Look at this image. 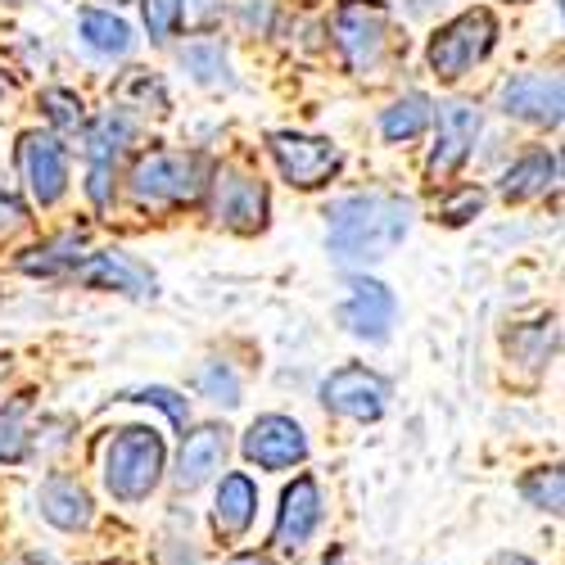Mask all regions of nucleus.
<instances>
[{"mask_svg":"<svg viewBox=\"0 0 565 565\" xmlns=\"http://www.w3.org/2000/svg\"><path fill=\"white\" fill-rule=\"evenodd\" d=\"M331 231H326V245L331 258L344 267L358 263H381L390 258L412 231V204L403 195H349L340 204H331Z\"/></svg>","mask_w":565,"mask_h":565,"instance_id":"nucleus-1","label":"nucleus"},{"mask_svg":"<svg viewBox=\"0 0 565 565\" xmlns=\"http://www.w3.org/2000/svg\"><path fill=\"white\" fill-rule=\"evenodd\" d=\"M163 435L154 426H127L105 452V484L118 502H146L163 476Z\"/></svg>","mask_w":565,"mask_h":565,"instance_id":"nucleus-2","label":"nucleus"},{"mask_svg":"<svg viewBox=\"0 0 565 565\" xmlns=\"http://www.w3.org/2000/svg\"><path fill=\"white\" fill-rule=\"evenodd\" d=\"M127 185H131L136 204H150V209H163V204H195V200L209 191V163H204L200 154L154 150V154H146V159H136Z\"/></svg>","mask_w":565,"mask_h":565,"instance_id":"nucleus-3","label":"nucleus"},{"mask_svg":"<svg viewBox=\"0 0 565 565\" xmlns=\"http://www.w3.org/2000/svg\"><path fill=\"white\" fill-rule=\"evenodd\" d=\"M493 41H498V19L480 6V10H466L457 14L452 23H444L430 45H426V60H430V73L439 82H457L466 77L470 68H476L489 51H493Z\"/></svg>","mask_w":565,"mask_h":565,"instance_id":"nucleus-4","label":"nucleus"},{"mask_svg":"<svg viewBox=\"0 0 565 565\" xmlns=\"http://www.w3.org/2000/svg\"><path fill=\"white\" fill-rule=\"evenodd\" d=\"M335 45L349 73H371L390 45V6L385 0H340L335 6Z\"/></svg>","mask_w":565,"mask_h":565,"instance_id":"nucleus-5","label":"nucleus"},{"mask_svg":"<svg viewBox=\"0 0 565 565\" xmlns=\"http://www.w3.org/2000/svg\"><path fill=\"white\" fill-rule=\"evenodd\" d=\"M267 150H271L280 177H286L290 185H299V191H317V185H326L344 163V154L331 146V140L299 136V131H271Z\"/></svg>","mask_w":565,"mask_h":565,"instance_id":"nucleus-6","label":"nucleus"},{"mask_svg":"<svg viewBox=\"0 0 565 565\" xmlns=\"http://www.w3.org/2000/svg\"><path fill=\"white\" fill-rule=\"evenodd\" d=\"M394 317H398V299L385 280L375 276H353L349 290L340 299V326L353 335V340H366V344H385L390 331H394Z\"/></svg>","mask_w":565,"mask_h":565,"instance_id":"nucleus-7","label":"nucleus"},{"mask_svg":"<svg viewBox=\"0 0 565 565\" xmlns=\"http://www.w3.org/2000/svg\"><path fill=\"white\" fill-rule=\"evenodd\" d=\"M321 403H326V412L349 416V420H362V426H366V420H381V416H385V407H390V385H385L375 371L349 362V366L331 371V375L321 381Z\"/></svg>","mask_w":565,"mask_h":565,"instance_id":"nucleus-8","label":"nucleus"},{"mask_svg":"<svg viewBox=\"0 0 565 565\" xmlns=\"http://www.w3.org/2000/svg\"><path fill=\"white\" fill-rule=\"evenodd\" d=\"M19 172L28 181V191L41 209H51L68 191V154L55 136L45 131H23L19 136Z\"/></svg>","mask_w":565,"mask_h":565,"instance_id":"nucleus-9","label":"nucleus"},{"mask_svg":"<svg viewBox=\"0 0 565 565\" xmlns=\"http://www.w3.org/2000/svg\"><path fill=\"white\" fill-rule=\"evenodd\" d=\"M213 217L226 231H241V235L263 231L267 226V185L249 172L222 168L213 177Z\"/></svg>","mask_w":565,"mask_h":565,"instance_id":"nucleus-10","label":"nucleus"},{"mask_svg":"<svg viewBox=\"0 0 565 565\" xmlns=\"http://www.w3.org/2000/svg\"><path fill=\"white\" fill-rule=\"evenodd\" d=\"M480 140V109L466 105V100H448L439 105V136H435V150H430V163H426V177L439 185L448 181L466 159L476 150Z\"/></svg>","mask_w":565,"mask_h":565,"instance_id":"nucleus-11","label":"nucleus"},{"mask_svg":"<svg viewBox=\"0 0 565 565\" xmlns=\"http://www.w3.org/2000/svg\"><path fill=\"white\" fill-rule=\"evenodd\" d=\"M565 90L556 73H521L502 86V114L530 127H561Z\"/></svg>","mask_w":565,"mask_h":565,"instance_id":"nucleus-12","label":"nucleus"},{"mask_svg":"<svg viewBox=\"0 0 565 565\" xmlns=\"http://www.w3.org/2000/svg\"><path fill=\"white\" fill-rule=\"evenodd\" d=\"M241 448L263 470H290V466H299L308 457V435H303L299 420L271 412V416H258L254 426L245 430V444Z\"/></svg>","mask_w":565,"mask_h":565,"instance_id":"nucleus-13","label":"nucleus"},{"mask_svg":"<svg viewBox=\"0 0 565 565\" xmlns=\"http://www.w3.org/2000/svg\"><path fill=\"white\" fill-rule=\"evenodd\" d=\"M321 515H326V502H321V489L312 476H299L286 493H280V511H276V530H271V543L280 552H299L317 525H321Z\"/></svg>","mask_w":565,"mask_h":565,"instance_id":"nucleus-14","label":"nucleus"},{"mask_svg":"<svg viewBox=\"0 0 565 565\" xmlns=\"http://www.w3.org/2000/svg\"><path fill=\"white\" fill-rule=\"evenodd\" d=\"M73 276L90 290H118V295H131V299H154V276L140 267L131 254L122 249H105V254H86Z\"/></svg>","mask_w":565,"mask_h":565,"instance_id":"nucleus-15","label":"nucleus"},{"mask_svg":"<svg viewBox=\"0 0 565 565\" xmlns=\"http://www.w3.org/2000/svg\"><path fill=\"white\" fill-rule=\"evenodd\" d=\"M226 461V430L222 426H200L181 439V452H177V484L181 489H200L209 484Z\"/></svg>","mask_w":565,"mask_h":565,"instance_id":"nucleus-16","label":"nucleus"},{"mask_svg":"<svg viewBox=\"0 0 565 565\" xmlns=\"http://www.w3.org/2000/svg\"><path fill=\"white\" fill-rule=\"evenodd\" d=\"M36 502H41V515H45V521H51L55 530H64V534L90 530V521H96L90 493H86L77 480H68V476H51V480H45L41 493H36Z\"/></svg>","mask_w":565,"mask_h":565,"instance_id":"nucleus-17","label":"nucleus"},{"mask_svg":"<svg viewBox=\"0 0 565 565\" xmlns=\"http://www.w3.org/2000/svg\"><path fill=\"white\" fill-rule=\"evenodd\" d=\"M254 515H258V484L249 476H222L217 484V502H213V530L222 539H241L249 525H254Z\"/></svg>","mask_w":565,"mask_h":565,"instance_id":"nucleus-18","label":"nucleus"},{"mask_svg":"<svg viewBox=\"0 0 565 565\" xmlns=\"http://www.w3.org/2000/svg\"><path fill=\"white\" fill-rule=\"evenodd\" d=\"M556 177H561V159L547 154V150H530L525 159H515V163L502 172L498 191H502L507 204H525V200L547 195L552 185H556Z\"/></svg>","mask_w":565,"mask_h":565,"instance_id":"nucleus-19","label":"nucleus"},{"mask_svg":"<svg viewBox=\"0 0 565 565\" xmlns=\"http://www.w3.org/2000/svg\"><path fill=\"white\" fill-rule=\"evenodd\" d=\"M556 344H561V326H556V317L521 321V326H511V331H507V358H511V362H521L525 371H543V366H552Z\"/></svg>","mask_w":565,"mask_h":565,"instance_id":"nucleus-20","label":"nucleus"},{"mask_svg":"<svg viewBox=\"0 0 565 565\" xmlns=\"http://www.w3.org/2000/svg\"><path fill=\"white\" fill-rule=\"evenodd\" d=\"M86 235L82 231H68V235H55L45 245H32L19 254V271L28 276H73V267L86 258Z\"/></svg>","mask_w":565,"mask_h":565,"instance_id":"nucleus-21","label":"nucleus"},{"mask_svg":"<svg viewBox=\"0 0 565 565\" xmlns=\"http://www.w3.org/2000/svg\"><path fill=\"white\" fill-rule=\"evenodd\" d=\"M131 140H136V127H131L118 109H109V114L90 118V122L82 127V154H86L90 163H118V159L127 154Z\"/></svg>","mask_w":565,"mask_h":565,"instance_id":"nucleus-22","label":"nucleus"},{"mask_svg":"<svg viewBox=\"0 0 565 565\" xmlns=\"http://www.w3.org/2000/svg\"><path fill=\"white\" fill-rule=\"evenodd\" d=\"M114 100L136 114H168V86L150 68H127L122 82L114 86Z\"/></svg>","mask_w":565,"mask_h":565,"instance_id":"nucleus-23","label":"nucleus"},{"mask_svg":"<svg viewBox=\"0 0 565 565\" xmlns=\"http://www.w3.org/2000/svg\"><path fill=\"white\" fill-rule=\"evenodd\" d=\"M82 41L90 45L96 55H131V45H136V36H131V28L118 19V14H109V10H86L82 14Z\"/></svg>","mask_w":565,"mask_h":565,"instance_id":"nucleus-24","label":"nucleus"},{"mask_svg":"<svg viewBox=\"0 0 565 565\" xmlns=\"http://www.w3.org/2000/svg\"><path fill=\"white\" fill-rule=\"evenodd\" d=\"M430 122H435V105L420 96V90H412V96L394 100V105L381 114V131H385V140H416Z\"/></svg>","mask_w":565,"mask_h":565,"instance_id":"nucleus-25","label":"nucleus"},{"mask_svg":"<svg viewBox=\"0 0 565 565\" xmlns=\"http://www.w3.org/2000/svg\"><path fill=\"white\" fill-rule=\"evenodd\" d=\"M181 68L191 73L200 86H217L226 82V45L217 36H195V41H185L181 45Z\"/></svg>","mask_w":565,"mask_h":565,"instance_id":"nucleus-26","label":"nucleus"},{"mask_svg":"<svg viewBox=\"0 0 565 565\" xmlns=\"http://www.w3.org/2000/svg\"><path fill=\"white\" fill-rule=\"evenodd\" d=\"M521 493H525L530 507H539L547 515H561V507H565V476H561V466L530 470V476L521 480Z\"/></svg>","mask_w":565,"mask_h":565,"instance_id":"nucleus-27","label":"nucleus"},{"mask_svg":"<svg viewBox=\"0 0 565 565\" xmlns=\"http://www.w3.org/2000/svg\"><path fill=\"white\" fill-rule=\"evenodd\" d=\"M195 390H200L209 403H217V407H241V375H235L231 362H222V358H213V362L200 366Z\"/></svg>","mask_w":565,"mask_h":565,"instance_id":"nucleus-28","label":"nucleus"},{"mask_svg":"<svg viewBox=\"0 0 565 565\" xmlns=\"http://www.w3.org/2000/svg\"><path fill=\"white\" fill-rule=\"evenodd\" d=\"M23 412L28 403H14V407H0V461H23L28 448H32V435L23 426Z\"/></svg>","mask_w":565,"mask_h":565,"instance_id":"nucleus-29","label":"nucleus"},{"mask_svg":"<svg viewBox=\"0 0 565 565\" xmlns=\"http://www.w3.org/2000/svg\"><path fill=\"white\" fill-rule=\"evenodd\" d=\"M140 19H146L150 41H172L181 19H185V0H140Z\"/></svg>","mask_w":565,"mask_h":565,"instance_id":"nucleus-30","label":"nucleus"},{"mask_svg":"<svg viewBox=\"0 0 565 565\" xmlns=\"http://www.w3.org/2000/svg\"><path fill=\"white\" fill-rule=\"evenodd\" d=\"M41 109H45V118H51L60 131H73V127H82V118H86V109H82V100L73 96V90H41Z\"/></svg>","mask_w":565,"mask_h":565,"instance_id":"nucleus-31","label":"nucleus"},{"mask_svg":"<svg viewBox=\"0 0 565 565\" xmlns=\"http://www.w3.org/2000/svg\"><path fill=\"white\" fill-rule=\"evenodd\" d=\"M484 209V191L480 185H461V191H452L444 204H439V217L448 222V226H461V222H470Z\"/></svg>","mask_w":565,"mask_h":565,"instance_id":"nucleus-32","label":"nucleus"},{"mask_svg":"<svg viewBox=\"0 0 565 565\" xmlns=\"http://www.w3.org/2000/svg\"><path fill=\"white\" fill-rule=\"evenodd\" d=\"M127 403H154V407H163L177 430H185V420H191V407H185V398L172 394V390H159V385H154V390H136V394H127Z\"/></svg>","mask_w":565,"mask_h":565,"instance_id":"nucleus-33","label":"nucleus"},{"mask_svg":"<svg viewBox=\"0 0 565 565\" xmlns=\"http://www.w3.org/2000/svg\"><path fill=\"white\" fill-rule=\"evenodd\" d=\"M86 195L96 200V209H109L114 204V163H90Z\"/></svg>","mask_w":565,"mask_h":565,"instance_id":"nucleus-34","label":"nucleus"},{"mask_svg":"<svg viewBox=\"0 0 565 565\" xmlns=\"http://www.w3.org/2000/svg\"><path fill=\"white\" fill-rule=\"evenodd\" d=\"M154 565H200V552L185 539H163L154 552Z\"/></svg>","mask_w":565,"mask_h":565,"instance_id":"nucleus-35","label":"nucleus"},{"mask_svg":"<svg viewBox=\"0 0 565 565\" xmlns=\"http://www.w3.org/2000/svg\"><path fill=\"white\" fill-rule=\"evenodd\" d=\"M23 222V204L10 200V195H0V231H14Z\"/></svg>","mask_w":565,"mask_h":565,"instance_id":"nucleus-36","label":"nucleus"},{"mask_svg":"<svg viewBox=\"0 0 565 565\" xmlns=\"http://www.w3.org/2000/svg\"><path fill=\"white\" fill-rule=\"evenodd\" d=\"M10 565H55L51 556H41V552H23V556H14Z\"/></svg>","mask_w":565,"mask_h":565,"instance_id":"nucleus-37","label":"nucleus"},{"mask_svg":"<svg viewBox=\"0 0 565 565\" xmlns=\"http://www.w3.org/2000/svg\"><path fill=\"white\" fill-rule=\"evenodd\" d=\"M493 565H534V561H530V556H521V552H502Z\"/></svg>","mask_w":565,"mask_h":565,"instance_id":"nucleus-38","label":"nucleus"},{"mask_svg":"<svg viewBox=\"0 0 565 565\" xmlns=\"http://www.w3.org/2000/svg\"><path fill=\"white\" fill-rule=\"evenodd\" d=\"M430 6H439V0H412V10H416V14H426Z\"/></svg>","mask_w":565,"mask_h":565,"instance_id":"nucleus-39","label":"nucleus"},{"mask_svg":"<svg viewBox=\"0 0 565 565\" xmlns=\"http://www.w3.org/2000/svg\"><path fill=\"white\" fill-rule=\"evenodd\" d=\"M326 565H344V552H335V561H331V556H326Z\"/></svg>","mask_w":565,"mask_h":565,"instance_id":"nucleus-40","label":"nucleus"},{"mask_svg":"<svg viewBox=\"0 0 565 565\" xmlns=\"http://www.w3.org/2000/svg\"><path fill=\"white\" fill-rule=\"evenodd\" d=\"M105 565H114V561H105ZM118 565H122V561H118Z\"/></svg>","mask_w":565,"mask_h":565,"instance_id":"nucleus-41","label":"nucleus"},{"mask_svg":"<svg viewBox=\"0 0 565 565\" xmlns=\"http://www.w3.org/2000/svg\"><path fill=\"white\" fill-rule=\"evenodd\" d=\"M114 6H118V0H114Z\"/></svg>","mask_w":565,"mask_h":565,"instance_id":"nucleus-42","label":"nucleus"}]
</instances>
